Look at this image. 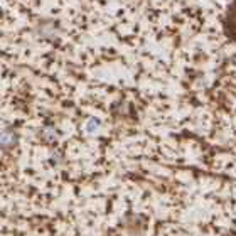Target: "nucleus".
<instances>
[{
    "mask_svg": "<svg viewBox=\"0 0 236 236\" xmlns=\"http://www.w3.org/2000/svg\"><path fill=\"white\" fill-rule=\"evenodd\" d=\"M226 26H228V29L236 36V0L229 5V9H228V14H226Z\"/></svg>",
    "mask_w": 236,
    "mask_h": 236,
    "instance_id": "f257e3e1",
    "label": "nucleus"
}]
</instances>
